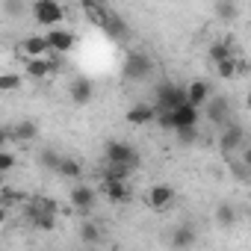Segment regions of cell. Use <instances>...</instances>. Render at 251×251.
Returning a JSON list of instances; mask_svg holds the SVG:
<instances>
[{"instance_id":"cell-8","label":"cell","mask_w":251,"mask_h":251,"mask_svg":"<svg viewBox=\"0 0 251 251\" xmlns=\"http://www.w3.org/2000/svg\"><path fill=\"white\" fill-rule=\"evenodd\" d=\"M95 189L92 186H86V183H74L71 189H68V198H71V207L77 210V213H83V216H89V210L95 207Z\"/></svg>"},{"instance_id":"cell-34","label":"cell","mask_w":251,"mask_h":251,"mask_svg":"<svg viewBox=\"0 0 251 251\" xmlns=\"http://www.w3.org/2000/svg\"><path fill=\"white\" fill-rule=\"evenodd\" d=\"M245 106H248V112H251V95H248V98H245Z\"/></svg>"},{"instance_id":"cell-33","label":"cell","mask_w":251,"mask_h":251,"mask_svg":"<svg viewBox=\"0 0 251 251\" xmlns=\"http://www.w3.org/2000/svg\"><path fill=\"white\" fill-rule=\"evenodd\" d=\"M242 166H245V169H251V142L242 148Z\"/></svg>"},{"instance_id":"cell-9","label":"cell","mask_w":251,"mask_h":251,"mask_svg":"<svg viewBox=\"0 0 251 251\" xmlns=\"http://www.w3.org/2000/svg\"><path fill=\"white\" fill-rule=\"evenodd\" d=\"M45 39H48V45H50V50L53 53H71L74 48H77V36L71 33V30H48L45 33Z\"/></svg>"},{"instance_id":"cell-28","label":"cell","mask_w":251,"mask_h":251,"mask_svg":"<svg viewBox=\"0 0 251 251\" xmlns=\"http://www.w3.org/2000/svg\"><path fill=\"white\" fill-rule=\"evenodd\" d=\"M42 163H45V169H50V172H59V166H62V157H59L56 151H45V154H42Z\"/></svg>"},{"instance_id":"cell-10","label":"cell","mask_w":251,"mask_h":251,"mask_svg":"<svg viewBox=\"0 0 251 251\" xmlns=\"http://www.w3.org/2000/svg\"><path fill=\"white\" fill-rule=\"evenodd\" d=\"M18 48H21V53H24L27 59H45V56H53V50H50V45H48L45 36H24Z\"/></svg>"},{"instance_id":"cell-15","label":"cell","mask_w":251,"mask_h":251,"mask_svg":"<svg viewBox=\"0 0 251 251\" xmlns=\"http://www.w3.org/2000/svg\"><path fill=\"white\" fill-rule=\"evenodd\" d=\"M186 98H189V103H192L195 109L207 106V103H210V98H213L210 83H207V80H192V83L186 86Z\"/></svg>"},{"instance_id":"cell-21","label":"cell","mask_w":251,"mask_h":251,"mask_svg":"<svg viewBox=\"0 0 251 251\" xmlns=\"http://www.w3.org/2000/svg\"><path fill=\"white\" fill-rule=\"evenodd\" d=\"M56 175H62V177H68V180H77V177L83 175V166H80V160H74V157H62V166H59Z\"/></svg>"},{"instance_id":"cell-7","label":"cell","mask_w":251,"mask_h":251,"mask_svg":"<svg viewBox=\"0 0 251 251\" xmlns=\"http://www.w3.org/2000/svg\"><path fill=\"white\" fill-rule=\"evenodd\" d=\"M59 62L53 56H45V59H24V77L30 80H48L50 74H56Z\"/></svg>"},{"instance_id":"cell-20","label":"cell","mask_w":251,"mask_h":251,"mask_svg":"<svg viewBox=\"0 0 251 251\" xmlns=\"http://www.w3.org/2000/svg\"><path fill=\"white\" fill-rule=\"evenodd\" d=\"M80 9H83V12H86V18H89L92 24H98V27H106V24H109V18H112V15L106 12V6H98V3H95V6H92V3H83Z\"/></svg>"},{"instance_id":"cell-27","label":"cell","mask_w":251,"mask_h":251,"mask_svg":"<svg viewBox=\"0 0 251 251\" xmlns=\"http://www.w3.org/2000/svg\"><path fill=\"white\" fill-rule=\"evenodd\" d=\"M216 71H219L222 80H230V77L239 74V59H227V62H222V65H216Z\"/></svg>"},{"instance_id":"cell-25","label":"cell","mask_w":251,"mask_h":251,"mask_svg":"<svg viewBox=\"0 0 251 251\" xmlns=\"http://www.w3.org/2000/svg\"><path fill=\"white\" fill-rule=\"evenodd\" d=\"M21 86H24L21 74H0V92H15Z\"/></svg>"},{"instance_id":"cell-32","label":"cell","mask_w":251,"mask_h":251,"mask_svg":"<svg viewBox=\"0 0 251 251\" xmlns=\"http://www.w3.org/2000/svg\"><path fill=\"white\" fill-rule=\"evenodd\" d=\"M3 9H6L9 15H21V12H24V6L15 3V0H3Z\"/></svg>"},{"instance_id":"cell-1","label":"cell","mask_w":251,"mask_h":251,"mask_svg":"<svg viewBox=\"0 0 251 251\" xmlns=\"http://www.w3.org/2000/svg\"><path fill=\"white\" fill-rule=\"evenodd\" d=\"M103 157H106V163H112V166H127L130 172L139 166V151L133 145H127V142H121V139H109L106 148H103Z\"/></svg>"},{"instance_id":"cell-16","label":"cell","mask_w":251,"mask_h":251,"mask_svg":"<svg viewBox=\"0 0 251 251\" xmlns=\"http://www.w3.org/2000/svg\"><path fill=\"white\" fill-rule=\"evenodd\" d=\"M100 192H103L112 204H121V201H127V198H130V186H127V180H103V183H100Z\"/></svg>"},{"instance_id":"cell-14","label":"cell","mask_w":251,"mask_h":251,"mask_svg":"<svg viewBox=\"0 0 251 251\" xmlns=\"http://www.w3.org/2000/svg\"><path fill=\"white\" fill-rule=\"evenodd\" d=\"M172 115H175V130L198 127V121H201V109H195L192 103H183V106L172 109Z\"/></svg>"},{"instance_id":"cell-26","label":"cell","mask_w":251,"mask_h":251,"mask_svg":"<svg viewBox=\"0 0 251 251\" xmlns=\"http://www.w3.org/2000/svg\"><path fill=\"white\" fill-rule=\"evenodd\" d=\"M216 222L225 225V227L233 225V222H236V210H233L230 204H219V207H216Z\"/></svg>"},{"instance_id":"cell-22","label":"cell","mask_w":251,"mask_h":251,"mask_svg":"<svg viewBox=\"0 0 251 251\" xmlns=\"http://www.w3.org/2000/svg\"><path fill=\"white\" fill-rule=\"evenodd\" d=\"M213 12H216V18H222V21H236V18H239V6H236V3H227V0H219V3L213 6Z\"/></svg>"},{"instance_id":"cell-31","label":"cell","mask_w":251,"mask_h":251,"mask_svg":"<svg viewBox=\"0 0 251 251\" xmlns=\"http://www.w3.org/2000/svg\"><path fill=\"white\" fill-rule=\"evenodd\" d=\"M177 133V139L183 142V145H192L195 139H198V127H186V130H175Z\"/></svg>"},{"instance_id":"cell-36","label":"cell","mask_w":251,"mask_h":251,"mask_svg":"<svg viewBox=\"0 0 251 251\" xmlns=\"http://www.w3.org/2000/svg\"><path fill=\"white\" fill-rule=\"evenodd\" d=\"M248 139H251V133H248Z\"/></svg>"},{"instance_id":"cell-4","label":"cell","mask_w":251,"mask_h":251,"mask_svg":"<svg viewBox=\"0 0 251 251\" xmlns=\"http://www.w3.org/2000/svg\"><path fill=\"white\" fill-rule=\"evenodd\" d=\"M183 103H189L186 86H177V83H160L157 86V109H177Z\"/></svg>"},{"instance_id":"cell-6","label":"cell","mask_w":251,"mask_h":251,"mask_svg":"<svg viewBox=\"0 0 251 251\" xmlns=\"http://www.w3.org/2000/svg\"><path fill=\"white\" fill-rule=\"evenodd\" d=\"M207 118L216 127H227L230 124V98L227 95H213L207 103Z\"/></svg>"},{"instance_id":"cell-3","label":"cell","mask_w":251,"mask_h":251,"mask_svg":"<svg viewBox=\"0 0 251 251\" xmlns=\"http://www.w3.org/2000/svg\"><path fill=\"white\" fill-rule=\"evenodd\" d=\"M124 77H127L130 83H136V80H145V77H151V71H154V62H151V56L148 53H142V50H130L127 56H124Z\"/></svg>"},{"instance_id":"cell-24","label":"cell","mask_w":251,"mask_h":251,"mask_svg":"<svg viewBox=\"0 0 251 251\" xmlns=\"http://www.w3.org/2000/svg\"><path fill=\"white\" fill-rule=\"evenodd\" d=\"M127 177H130V169L127 166H112V163H106L103 180H127Z\"/></svg>"},{"instance_id":"cell-13","label":"cell","mask_w":251,"mask_h":251,"mask_svg":"<svg viewBox=\"0 0 251 251\" xmlns=\"http://www.w3.org/2000/svg\"><path fill=\"white\" fill-rule=\"evenodd\" d=\"M157 115H160V109L157 106H151V103H136V106H130L127 109V124H133V127H145V124H151V121H157Z\"/></svg>"},{"instance_id":"cell-29","label":"cell","mask_w":251,"mask_h":251,"mask_svg":"<svg viewBox=\"0 0 251 251\" xmlns=\"http://www.w3.org/2000/svg\"><path fill=\"white\" fill-rule=\"evenodd\" d=\"M15 169V154L9 148H0V172H12Z\"/></svg>"},{"instance_id":"cell-35","label":"cell","mask_w":251,"mask_h":251,"mask_svg":"<svg viewBox=\"0 0 251 251\" xmlns=\"http://www.w3.org/2000/svg\"><path fill=\"white\" fill-rule=\"evenodd\" d=\"M248 180H251V169H248Z\"/></svg>"},{"instance_id":"cell-2","label":"cell","mask_w":251,"mask_h":251,"mask_svg":"<svg viewBox=\"0 0 251 251\" xmlns=\"http://www.w3.org/2000/svg\"><path fill=\"white\" fill-rule=\"evenodd\" d=\"M30 12H33L36 24H45L50 30H56V24H62V18H65V9L56 3V0H33Z\"/></svg>"},{"instance_id":"cell-19","label":"cell","mask_w":251,"mask_h":251,"mask_svg":"<svg viewBox=\"0 0 251 251\" xmlns=\"http://www.w3.org/2000/svg\"><path fill=\"white\" fill-rule=\"evenodd\" d=\"M227 59H236L230 42H213V45H210V62H213V65H222V62H227Z\"/></svg>"},{"instance_id":"cell-12","label":"cell","mask_w":251,"mask_h":251,"mask_svg":"<svg viewBox=\"0 0 251 251\" xmlns=\"http://www.w3.org/2000/svg\"><path fill=\"white\" fill-rule=\"evenodd\" d=\"M175 201V186L172 183H154L148 189V207L151 210H166Z\"/></svg>"},{"instance_id":"cell-23","label":"cell","mask_w":251,"mask_h":251,"mask_svg":"<svg viewBox=\"0 0 251 251\" xmlns=\"http://www.w3.org/2000/svg\"><path fill=\"white\" fill-rule=\"evenodd\" d=\"M80 239H83L86 245H95V242L100 239V227H98L92 219H86V222L80 225Z\"/></svg>"},{"instance_id":"cell-17","label":"cell","mask_w":251,"mask_h":251,"mask_svg":"<svg viewBox=\"0 0 251 251\" xmlns=\"http://www.w3.org/2000/svg\"><path fill=\"white\" fill-rule=\"evenodd\" d=\"M195 239H198V233H195V227L192 225H180V227H175L172 230V248H177V251H186V248H192L195 245Z\"/></svg>"},{"instance_id":"cell-30","label":"cell","mask_w":251,"mask_h":251,"mask_svg":"<svg viewBox=\"0 0 251 251\" xmlns=\"http://www.w3.org/2000/svg\"><path fill=\"white\" fill-rule=\"evenodd\" d=\"M157 124L163 130H175V115H172V109H160V115H157Z\"/></svg>"},{"instance_id":"cell-5","label":"cell","mask_w":251,"mask_h":251,"mask_svg":"<svg viewBox=\"0 0 251 251\" xmlns=\"http://www.w3.org/2000/svg\"><path fill=\"white\" fill-rule=\"evenodd\" d=\"M242 142H245V130L239 127L236 121H230L227 127H222V136H219V148H222V154H225L227 160H233V154L245 148Z\"/></svg>"},{"instance_id":"cell-11","label":"cell","mask_w":251,"mask_h":251,"mask_svg":"<svg viewBox=\"0 0 251 251\" xmlns=\"http://www.w3.org/2000/svg\"><path fill=\"white\" fill-rule=\"evenodd\" d=\"M68 98L74 100V103H89L92 98H95V83L89 80V77H74L71 83H68Z\"/></svg>"},{"instance_id":"cell-18","label":"cell","mask_w":251,"mask_h":251,"mask_svg":"<svg viewBox=\"0 0 251 251\" xmlns=\"http://www.w3.org/2000/svg\"><path fill=\"white\" fill-rule=\"evenodd\" d=\"M36 136H39V127H36V121H30V118L18 121L15 127H12V139L15 142H33Z\"/></svg>"}]
</instances>
